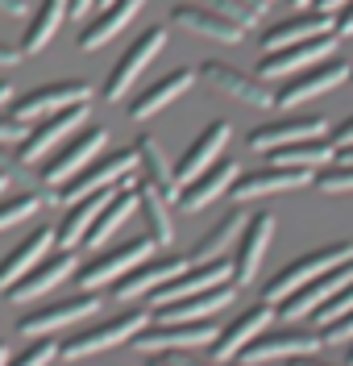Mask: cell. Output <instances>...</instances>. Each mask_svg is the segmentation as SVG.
I'll list each match as a JSON object with an SVG mask.
<instances>
[{
    "instance_id": "cell-1",
    "label": "cell",
    "mask_w": 353,
    "mask_h": 366,
    "mask_svg": "<svg viewBox=\"0 0 353 366\" xmlns=\"http://www.w3.org/2000/svg\"><path fill=\"white\" fill-rule=\"evenodd\" d=\"M145 325H150V308H133V312H117V317H108V320H92L88 329L71 333L67 342H63V354H58V358L79 362V358L104 354V350H113V345L133 342Z\"/></svg>"
},
{
    "instance_id": "cell-2",
    "label": "cell",
    "mask_w": 353,
    "mask_h": 366,
    "mask_svg": "<svg viewBox=\"0 0 353 366\" xmlns=\"http://www.w3.org/2000/svg\"><path fill=\"white\" fill-rule=\"evenodd\" d=\"M349 258H353V242H332V246H320V250L300 254L295 262H287L282 271L270 274V283L262 287V300L279 304V300L291 296L295 287H304V283H312V279H320L324 271L341 267V262H349Z\"/></svg>"
},
{
    "instance_id": "cell-3",
    "label": "cell",
    "mask_w": 353,
    "mask_h": 366,
    "mask_svg": "<svg viewBox=\"0 0 353 366\" xmlns=\"http://www.w3.org/2000/svg\"><path fill=\"white\" fill-rule=\"evenodd\" d=\"M104 142H108L104 125H79V129H75V134L50 154V159H42V183H46V187H67L88 162L100 159Z\"/></svg>"
},
{
    "instance_id": "cell-4",
    "label": "cell",
    "mask_w": 353,
    "mask_h": 366,
    "mask_svg": "<svg viewBox=\"0 0 353 366\" xmlns=\"http://www.w3.org/2000/svg\"><path fill=\"white\" fill-rule=\"evenodd\" d=\"M150 254H158V242H154L150 233H141V237H129V242H125V246H117V250H104V254H96L92 262L75 267V283H79L83 292L108 287V283H117L121 274L133 271L138 262H145Z\"/></svg>"
},
{
    "instance_id": "cell-5",
    "label": "cell",
    "mask_w": 353,
    "mask_h": 366,
    "mask_svg": "<svg viewBox=\"0 0 353 366\" xmlns=\"http://www.w3.org/2000/svg\"><path fill=\"white\" fill-rule=\"evenodd\" d=\"M195 71H200V79H204L212 92L229 96L237 104H250V109H275V104H279V92L270 88V79H262V75L237 71V67H229V63H216V59H204Z\"/></svg>"
},
{
    "instance_id": "cell-6",
    "label": "cell",
    "mask_w": 353,
    "mask_h": 366,
    "mask_svg": "<svg viewBox=\"0 0 353 366\" xmlns=\"http://www.w3.org/2000/svg\"><path fill=\"white\" fill-rule=\"evenodd\" d=\"M92 117V100H83V104H71V109H58V113H50L46 121H38L29 134L17 142V167L21 162H42V159H50L63 142H67V134H75L83 121Z\"/></svg>"
},
{
    "instance_id": "cell-7",
    "label": "cell",
    "mask_w": 353,
    "mask_h": 366,
    "mask_svg": "<svg viewBox=\"0 0 353 366\" xmlns=\"http://www.w3.org/2000/svg\"><path fill=\"white\" fill-rule=\"evenodd\" d=\"M166 38H170V34H166V25H150L145 34H138V42L129 46V50L121 54L117 63H113V71H108V79H104L100 96H104L108 104L125 100V92L138 84V75H141V71H145V67H150V63H154V59H158V54L166 50Z\"/></svg>"
},
{
    "instance_id": "cell-8",
    "label": "cell",
    "mask_w": 353,
    "mask_h": 366,
    "mask_svg": "<svg viewBox=\"0 0 353 366\" xmlns=\"http://www.w3.org/2000/svg\"><path fill=\"white\" fill-rule=\"evenodd\" d=\"M216 320L204 317V320H158V325H145L138 337H133V350L138 354H166V350H200V345H212L216 342Z\"/></svg>"
},
{
    "instance_id": "cell-9",
    "label": "cell",
    "mask_w": 353,
    "mask_h": 366,
    "mask_svg": "<svg viewBox=\"0 0 353 366\" xmlns=\"http://www.w3.org/2000/svg\"><path fill=\"white\" fill-rule=\"evenodd\" d=\"M349 63L345 59H337V54H329V59H320V63H312V67L295 71L279 92V104L275 109H295V104H304V100H316V96H324V92H337L345 79H349Z\"/></svg>"
},
{
    "instance_id": "cell-10",
    "label": "cell",
    "mask_w": 353,
    "mask_h": 366,
    "mask_svg": "<svg viewBox=\"0 0 353 366\" xmlns=\"http://www.w3.org/2000/svg\"><path fill=\"white\" fill-rule=\"evenodd\" d=\"M138 171V154H133V146L129 150H117V154H100V159H92L75 179L58 192L63 200H83V196H96V192H113L117 183H125L129 175Z\"/></svg>"
},
{
    "instance_id": "cell-11",
    "label": "cell",
    "mask_w": 353,
    "mask_h": 366,
    "mask_svg": "<svg viewBox=\"0 0 353 366\" xmlns=\"http://www.w3.org/2000/svg\"><path fill=\"white\" fill-rule=\"evenodd\" d=\"M220 283H233V262H225V258H216V262H188L175 279H166L163 287H154L145 300H150V308L158 312V308L175 304V300L208 292V287H220Z\"/></svg>"
},
{
    "instance_id": "cell-12",
    "label": "cell",
    "mask_w": 353,
    "mask_h": 366,
    "mask_svg": "<svg viewBox=\"0 0 353 366\" xmlns=\"http://www.w3.org/2000/svg\"><path fill=\"white\" fill-rule=\"evenodd\" d=\"M100 304H104V300L96 296V292H79V296L54 300V304H46V308H38V312H29V317L17 320V333H25V337H50L54 329L92 320L96 312H100Z\"/></svg>"
},
{
    "instance_id": "cell-13",
    "label": "cell",
    "mask_w": 353,
    "mask_h": 366,
    "mask_svg": "<svg viewBox=\"0 0 353 366\" xmlns=\"http://www.w3.org/2000/svg\"><path fill=\"white\" fill-rule=\"evenodd\" d=\"M270 320H275V304H270V300H258V304L241 308L233 320L220 325V333H216V342H212V362H233L258 333L270 329Z\"/></svg>"
},
{
    "instance_id": "cell-14",
    "label": "cell",
    "mask_w": 353,
    "mask_h": 366,
    "mask_svg": "<svg viewBox=\"0 0 353 366\" xmlns=\"http://www.w3.org/2000/svg\"><path fill=\"white\" fill-rule=\"evenodd\" d=\"M324 345V337L316 329H266L254 342L245 345L237 358L241 366H258V362H275V358H300V354H316Z\"/></svg>"
},
{
    "instance_id": "cell-15",
    "label": "cell",
    "mask_w": 353,
    "mask_h": 366,
    "mask_svg": "<svg viewBox=\"0 0 353 366\" xmlns=\"http://www.w3.org/2000/svg\"><path fill=\"white\" fill-rule=\"evenodd\" d=\"M83 100H92V84L88 79L42 84V88H29L25 96H13V117L17 121H38V117H50V113H58V109L83 104Z\"/></svg>"
},
{
    "instance_id": "cell-16",
    "label": "cell",
    "mask_w": 353,
    "mask_h": 366,
    "mask_svg": "<svg viewBox=\"0 0 353 366\" xmlns=\"http://www.w3.org/2000/svg\"><path fill=\"white\" fill-rule=\"evenodd\" d=\"M353 283V258L349 262H341V267H332L324 271L320 279H312L304 287H295L291 296L279 300V317L282 320H300V317H316V308H324L341 287H349Z\"/></svg>"
},
{
    "instance_id": "cell-17",
    "label": "cell",
    "mask_w": 353,
    "mask_h": 366,
    "mask_svg": "<svg viewBox=\"0 0 353 366\" xmlns=\"http://www.w3.org/2000/svg\"><path fill=\"white\" fill-rule=\"evenodd\" d=\"M275 212H250L245 217V225H241V233H237V246H233V283L237 287H245L254 274H258L262 267V254H266V246H270V237H275Z\"/></svg>"
},
{
    "instance_id": "cell-18",
    "label": "cell",
    "mask_w": 353,
    "mask_h": 366,
    "mask_svg": "<svg viewBox=\"0 0 353 366\" xmlns=\"http://www.w3.org/2000/svg\"><path fill=\"white\" fill-rule=\"evenodd\" d=\"M329 134V117L320 113H295V117H282V121H266L258 129H250L245 146L258 150V154H270L279 146H291V142H307V137H324Z\"/></svg>"
},
{
    "instance_id": "cell-19",
    "label": "cell",
    "mask_w": 353,
    "mask_h": 366,
    "mask_svg": "<svg viewBox=\"0 0 353 366\" xmlns=\"http://www.w3.org/2000/svg\"><path fill=\"white\" fill-rule=\"evenodd\" d=\"M75 267H79V258L71 250H50L38 267L29 274H21L13 287H4L0 296L9 300V304H25V300H38V296H46L50 287H63L71 274H75Z\"/></svg>"
},
{
    "instance_id": "cell-20",
    "label": "cell",
    "mask_w": 353,
    "mask_h": 366,
    "mask_svg": "<svg viewBox=\"0 0 353 366\" xmlns=\"http://www.w3.org/2000/svg\"><path fill=\"white\" fill-rule=\"evenodd\" d=\"M337 38H341V34L332 29V34L307 38V42L282 46V50H275V54H262V63H258L254 75H262V79H287V75H295V71H304V67H312V63L337 54Z\"/></svg>"
},
{
    "instance_id": "cell-21",
    "label": "cell",
    "mask_w": 353,
    "mask_h": 366,
    "mask_svg": "<svg viewBox=\"0 0 353 366\" xmlns=\"http://www.w3.org/2000/svg\"><path fill=\"white\" fill-rule=\"evenodd\" d=\"M316 171H295V167H275V162H266L262 171H245V175H237V183L229 187V196H233V204H250V200H258V196H275V192H295V187H307Z\"/></svg>"
},
{
    "instance_id": "cell-22",
    "label": "cell",
    "mask_w": 353,
    "mask_h": 366,
    "mask_svg": "<svg viewBox=\"0 0 353 366\" xmlns=\"http://www.w3.org/2000/svg\"><path fill=\"white\" fill-rule=\"evenodd\" d=\"M237 175H241L237 159H225V154H220L212 167H204V171H200L191 183H183V187H179V200H175V204L183 208V212H200V208H208L212 200L229 196V187L237 183Z\"/></svg>"
},
{
    "instance_id": "cell-23",
    "label": "cell",
    "mask_w": 353,
    "mask_h": 366,
    "mask_svg": "<svg viewBox=\"0 0 353 366\" xmlns=\"http://www.w3.org/2000/svg\"><path fill=\"white\" fill-rule=\"evenodd\" d=\"M337 29V13H324V9H300L295 17L270 25L262 34V54H275L282 46H295V42H307V38H320V34H332Z\"/></svg>"
},
{
    "instance_id": "cell-24",
    "label": "cell",
    "mask_w": 353,
    "mask_h": 366,
    "mask_svg": "<svg viewBox=\"0 0 353 366\" xmlns=\"http://www.w3.org/2000/svg\"><path fill=\"white\" fill-rule=\"evenodd\" d=\"M183 267H188V262H183L179 254H150L145 262H138L129 274H121L117 283H113V296H117V300L150 296L154 287H163L166 279H175Z\"/></svg>"
},
{
    "instance_id": "cell-25",
    "label": "cell",
    "mask_w": 353,
    "mask_h": 366,
    "mask_svg": "<svg viewBox=\"0 0 353 366\" xmlns=\"http://www.w3.org/2000/svg\"><path fill=\"white\" fill-rule=\"evenodd\" d=\"M195 79H200V71H191V67H179V71H170V75H163V79H154L150 88H141L129 100V121H145V117L163 113L166 104H175L183 92L195 88Z\"/></svg>"
},
{
    "instance_id": "cell-26",
    "label": "cell",
    "mask_w": 353,
    "mask_h": 366,
    "mask_svg": "<svg viewBox=\"0 0 353 366\" xmlns=\"http://www.w3.org/2000/svg\"><path fill=\"white\" fill-rule=\"evenodd\" d=\"M54 242H58V229H54V225L29 229V237H25L21 246H13V250L0 258V292H4V287H13L21 274L34 271V267L54 250Z\"/></svg>"
},
{
    "instance_id": "cell-27",
    "label": "cell",
    "mask_w": 353,
    "mask_h": 366,
    "mask_svg": "<svg viewBox=\"0 0 353 366\" xmlns=\"http://www.w3.org/2000/svg\"><path fill=\"white\" fill-rule=\"evenodd\" d=\"M229 137H233V125H229V121H220V117H216V121H208V125H204V134L188 146V154L175 162L179 187H183V183H191L200 171H204V167H212V162L220 159V154H225V146H229Z\"/></svg>"
},
{
    "instance_id": "cell-28",
    "label": "cell",
    "mask_w": 353,
    "mask_h": 366,
    "mask_svg": "<svg viewBox=\"0 0 353 366\" xmlns=\"http://www.w3.org/2000/svg\"><path fill=\"white\" fill-rule=\"evenodd\" d=\"M170 21L183 25V29H191V34H200V38L225 42V46H233V42H241V38H245V25L220 17L216 9L200 4V0H195V4H175V9H170Z\"/></svg>"
},
{
    "instance_id": "cell-29",
    "label": "cell",
    "mask_w": 353,
    "mask_h": 366,
    "mask_svg": "<svg viewBox=\"0 0 353 366\" xmlns=\"http://www.w3.org/2000/svg\"><path fill=\"white\" fill-rule=\"evenodd\" d=\"M133 217H138V192H133V175H129L121 187H113V196H108V204L100 208L96 225L88 229L83 246H88V250H100V246H104V242H108L121 225H129Z\"/></svg>"
},
{
    "instance_id": "cell-30",
    "label": "cell",
    "mask_w": 353,
    "mask_h": 366,
    "mask_svg": "<svg viewBox=\"0 0 353 366\" xmlns=\"http://www.w3.org/2000/svg\"><path fill=\"white\" fill-rule=\"evenodd\" d=\"M141 4L145 0H108L92 21H83V29H79V50H100L104 42H113L121 29L141 13Z\"/></svg>"
},
{
    "instance_id": "cell-31",
    "label": "cell",
    "mask_w": 353,
    "mask_h": 366,
    "mask_svg": "<svg viewBox=\"0 0 353 366\" xmlns=\"http://www.w3.org/2000/svg\"><path fill=\"white\" fill-rule=\"evenodd\" d=\"M133 192H138V212L141 221H145V233L158 242V246H166L170 237H175V221H170V196H166L158 183L141 179V175H133Z\"/></svg>"
},
{
    "instance_id": "cell-32",
    "label": "cell",
    "mask_w": 353,
    "mask_h": 366,
    "mask_svg": "<svg viewBox=\"0 0 353 366\" xmlns=\"http://www.w3.org/2000/svg\"><path fill=\"white\" fill-rule=\"evenodd\" d=\"M237 296V283H220V287H208V292H195V296H183L175 304L158 308L154 320H204V317H216L220 308H229Z\"/></svg>"
},
{
    "instance_id": "cell-33",
    "label": "cell",
    "mask_w": 353,
    "mask_h": 366,
    "mask_svg": "<svg viewBox=\"0 0 353 366\" xmlns=\"http://www.w3.org/2000/svg\"><path fill=\"white\" fill-rule=\"evenodd\" d=\"M133 154H138V175L150 183H158L170 200H179V175H175V162L166 159L163 142L150 134H141L138 142H133Z\"/></svg>"
},
{
    "instance_id": "cell-34",
    "label": "cell",
    "mask_w": 353,
    "mask_h": 366,
    "mask_svg": "<svg viewBox=\"0 0 353 366\" xmlns=\"http://www.w3.org/2000/svg\"><path fill=\"white\" fill-rule=\"evenodd\" d=\"M71 17V0H42L34 9V17L25 21V34H21V54H38L46 50L50 38L58 34V25Z\"/></svg>"
},
{
    "instance_id": "cell-35",
    "label": "cell",
    "mask_w": 353,
    "mask_h": 366,
    "mask_svg": "<svg viewBox=\"0 0 353 366\" xmlns=\"http://www.w3.org/2000/svg\"><path fill=\"white\" fill-rule=\"evenodd\" d=\"M266 159L275 167H295V171H320L337 159V142L329 137H307V142H291V146H279L270 150Z\"/></svg>"
},
{
    "instance_id": "cell-36",
    "label": "cell",
    "mask_w": 353,
    "mask_h": 366,
    "mask_svg": "<svg viewBox=\"0 0 353 366\" xmlns=\"http://www.w3.org/2000/svg\"><path fill=\"white\" fill-rule=\"evenodd\" d=\"M108 196H113V192H96V196H83V200H71L67 217H63V225H58V246H63V250H75V246L88 237V229L96 225L100 208L108 204Z\"/></svg>"
},
{
    "instance_id": "cell-37",
    "label": "cell",
    "mask_w": 353,
    "mask_h": 366,
    "mask_svg": "<svg viewBox=\"0 0 353 366\" xmlns=\"http://www.w3.org/2000/svg\"><path fill=\"white\" fill-rule=\"evenodd\" d=\"M241 225H245V212H241V204L233 208V212H225L216 225L195 242V250H191L188 262H216V258H225L229 254V246L237 242V233H241Z\"/></svg>"
},
{
    "instance_id": "cell-38",
    "label": "cell",
    "mask_w": 353,
    "mask_h": 366,
    "mask_svg": "<svg viewBox=\"0 0 353 366\" xmlns=\"http://www.w3.org/2000/svg\"><path fill=\"white\" fill-rule=\"evenodd\" d=\"M42 204H46V196H42V192H9V196H0V229L29 221Z\"/></svg>"
},
{
    "instance_id": "cell-39",
    "label": "cell",
    "mask_w": 353,
    "mask_h": 366,
    "mask_svg": "<svg viewBox=\"0 0 353 366\" xmlns=\"http://www.w3.org/2000/svg\"><path fill=\"white\" fill-rule=\"evenodd\" d=\"M312 183H316V192H324V196H341V192H353V162H332V167H320L316 175H312Z\"/></svg>"
},
{
    "instance_id": "cell-40",
    "label": "cell",
    "mask_w": 353,
    "mask_h": 366,
    "mask_svg": "<svg viewBox=\"0 0 353 366\" xmlns=\"http://www.w3.org/2000/svg\"><path fill=\"white\" fill-rule=\"evenodd\" d=\"M58 354H63V345H54L50 337H38L29 350H21V354H9V366H50Z\"/></svg>"
},
{
    "instance_id": "cell-41",
    "label": "cell",
    "mask_w": 353,
    "mask_h": 366,
    "mask_svg": "<svg viewBox=\"0 0 353 366\" xmlns=\"http://www.w3.org/2000/svg\"><path fill=\"white\" fill-rule=\"evenodd\" d=\"M200 4H208V9H216L220 17H229V21L245 25V29H250L254 21H262V17L254 13V9H250V4H245V0H200Z\"/></svg>"
},
{
    "instance_id": "cell-42",
    "label": "cell",
    "mask_w": 353,
    "mask_h": 366,
    "mask_svg": "<svg viewBox=\"0 0 353 366\" xmlns=\"http://www.w3.org/2000/svg\"><path fill=\"white\" fill-rule=\"evenodd\" d=\"M345 312H353V283H349V287H341L324 308H316V320H320V325H329V320L345 317Z\"/></svg>"
},
{
    "instance_id": "cell-43",
    "label": "cell",
    "mask_w": 353,
    "mask_h": 366,
    "mask_svg": "<svg viewBox=\"0 0 353 366\" xmlns=\"http://www.w3.org/2000/svg\"><path fill=\"white\" fill-rule=\"evenodd\" d=\"M320 337H324V345H349L353 342V312L329 320V325H320Z\"/></svg>"
},
{
    "instance_id": "cell-44",
    "label": "cell",
    "mask_w": 353,
    "mask_h": 366,
    "mask_svg": "<svg viewBox=\"0 0 353 366\" xmlns=\"http://www.w3.org/2000/svg\"><path fill=\"white\" fill-rule=\"evenodd\" d=\"M29 134V129H25V121H17V117L9 113H0V146H13V142H21V137Z\"/></svg>"
},
{
    "instance_id": "cell-45",
    "label": "cell",
    "mask_w": 353,
    "mask_h": 366,
    "mask_svg": "<svg viewBox=\"0 0 353 366\" xmlns=\"http://www.w3.org/2000/svg\"><path fill=\"white\" fill-rule=\"evenodd\" d=\"M332 142H337V150H341V146H353V117H345V121L337 125V134H332Z\"/></svg>"
},
{
    "instance_id": "cell-46",
    "label": "cell",
    "mask_w": 353,
    "mask_h": 366,
    "mask_svg": "<svg viewBox=\"0 0 353 366\" xmlns=\"http://www.w3.org/2000/svg\"><path fill=\"white\" fill-rule=\"evenodd\" d=\"M337 34H341V38H349V34H353V0L337 13Z\"/></svg>"
},
{
    "instance_id": "cell-47",
    "label": "cell",
    "mask_w": 353,
    "mask_h": 366,
    "mask_svg": "<svg viewBox=\"0 0 353 366\" xmlns=\"http://www.w3.org/2000/svg\"><path fill=\"white\" fill-rule=\"evenodd\" d=\"M166 362H170V366H208V362H200L195 354H188V350H175V354H166Z\"/></svg>"
},
{
    "instance_id": "cell-48",
    "label": "cell",
    "mask_w": 353,
    "mask_h": 366,
    "mask_svg": "<svg viewBox=\"0 0 353 366\" xmlns=\"http://www.w3.org/2000/svg\"><path fill=\"white\" fill-rule=\"evenodd\" d=\"M17 59H25V54H21V46H9V42H0V67H13Z\"/></svg>"
},
{
    "instance_id": "cell-49",
    "label": "cell",
    "mask_w": 353,
    "mask_h": 366,
    "mask_svg": "<svg viewBox=\"0 0 353 366\" xmlns=\"http://www.w3.org/2000/svg\"><path fill=\"white\" fill-rule=\"evenodd\" d=\"M287 366H332L324 358H312V354H300V358H287Z\"/></svg>"
},
{
    "instance_id": "cell-50",
    "label": "cell",
    "mask_w": 353,
    "mask_h": 366,
    "mask_svg": "<svg viewBox=\"0 0 353 366\" xmlns=\"http://www.w3.org/2000/svg\"><path fill=\"white\" fill-rule=\"evenodd\" d=\"M0 13H9V17H21V13H25V0H0Z\"/></svg>"
},
{
    "instance_id": "cell-51",
    "label": "cell",
    "mask_w": 353,
    "mask_h": 366,
    "mask_svg": "<svg viewBox=\"0 0 353 366\" xmlns=\"http://www.w3.org/2000/svg\"><path fill=\"white\" fill-rule=\"evenodd\" d=\"M96 0H71V17H88Z\"/></svg>"
},
{
    "instance_id": "cell-52",
    "label": "cell",
    "mask_w": 353,
    "mask_h": 366,
    "mask_svg": "<svg viewBox=\"0 0 353 366\" xmlns=\"http://www.w3.org/2000/svg\"><path fill=\"white\" fill-rule=\"evenodd\" d=\"M349 0H316V9H324V13H341Z\"/></svg>"
},
{
    "instance_id": "cell-53",
    "label": "cell",
    "mask_w": 353,
    "mask_h": 366,
    "mask_svg": "<svg viewBox=\"0 0 353 366\" xmlns=\"http://www.w3.org/2000/svg\"><path fill=\"white\" fill-rule=\"evenodd\" d=\"M4 104H13V84H9V79H0V109H4Z\"/></svg>"
},
{
    "instance_id": "cell-54",
    "label": "cell",
    "mask_w": 353,
    "mask_h": 366,
    "mask_svg": "<svg viewBox=\"0 0 353 366\" xmlns=\"http://www.w3.org/2000/svg\"><path fill=\"white\" fill-rule=\"evenodd\" d=\"M9 187H13V175H9V167H0V196H9Z\"/></svg>"
},
{
    "instance_id": "cell-55",
    "label": "cell",
    "mask_w": 353,
    "mask_h": 366,
    "mask_svg": "<svg viewBox=\"0 0 353 366\" xmlns=\"http://www.w3.org/2000/svg\"><path fill=\"white\" fill-rule=\"evenodd\" d=\"M245 4H250V9H254V13H258V17H266V9H270V4H275V0H245Z\"/></svg>"
},
{
    "instance_id": "cell-56",
    "label": "cell",
    "mask_w": 353,
    "mask_h": 366,
    "mask_svg": "<svg viewBox=\"0 0 353 366\" xmlns=\"http://www.w3.org/2000/svg\"><path fill=\"white\" fill-rule=\"evenodd\" d=\"M337 159H341V162H353V146H341V150H337Z\"/></svg>"
},
{
    "instance_id": "cell-57",
    "label": "cell",
    "mask_w": 353,
    "mask_h": 366,
    "mask_svg": "<svg viewBox=\"0 0 353 366\" xmlns=\"http://www.w3.org/2000/svg\"><path fill=\"white\" fill-rule=\"evenodd\" d=\"M145 366H170V362H166V354H154V358H145Z\"/></svg>"
},
{
    "instance_id": "cell-58",
    "label": "cell",
    "mask_w": 353,
    "mask_h": 366,
    "mask_svg": "<svg viewBox=\"0 0 353 366\" xmlns=\"http://www.w3.org/2000/svg\"><path fill=\"white\" fill-rule=\"evenodd\" d=\"M0 366H9V342H0Z\"/></svg>"
},
{
    "instance_id": "cell-59",
    "label": "cell",
    "mask_w": 353,
    "mask_h": 366,
    "mask_svg": "<svg viewBox=\"0 0 353 366\" xmlns=\"http://www.w3.org/2000/svg\"><path fill=\"white\" fill-rule=\"evenodd\" d=\"M291 4H295V9H312V4H316V0H291Z\"/></svg>"
},
{
    "instance_id": "cell-60",
    "label": "cell",
    "mask_w": 353,
    "mask_h": 366,
    "mask_svg": "<svg viewBox=\"0 0 353 366\" xmlns=\"http://www.w3.org/2000/svg\"><path fill=\"white\" fill-rule=\"evenodd\" d=\"M349 366H353V342H349Z\"/></svg>"
},
{
    "instance_id": "cell-61",
    "label": "cell",
    "mask_w": 353,
    "mask_h": 366,
    "mask_svg": "<svg viewBox=\"0 0 353 366\" xmlns=\"http://www.w3.org/2000/svg\"><path fill=\"white\" fill-rule=\"evenodd\" d=\"M349 84H353V71H349Z\"/></svg>"
},
{
    "instance_id": "cell-62",
    "label": "cell",
    "mask_w": 353,
    "mask_h": 366,
    "mask_svg": "<svg viewBox=\"0 0 353 366\" xmlns=\"http://www.w3.org/2000/svg\"><path fill=\"white\" fill-rule=\"evenodd\" d=\"M100 4H108V0H100Z\"/></svg>"
}]
</instances>
